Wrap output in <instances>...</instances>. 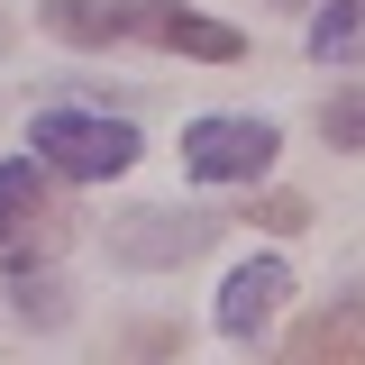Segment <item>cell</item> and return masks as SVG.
Returning <instances> with one entry per match:
<instances>
[{
    "instance_id": "obj_1",
    "label": "cell",
    "mask_w": 365,
    "mask_h": 365,
    "mask_svg": "<svg viewBox=\"0 0 365 365\" xmlns=\"http://www.w3.org/2000/svg\"><path fill=\"white\" fill-rule=\"evenodd\" d=\"M46 37L64 46H155V55H192V64H237L247 37L228 19H201L192 0H46Z\"/></svg>"
},
{
    "instance_id": "obj_2",
    "label": "cell",
    "mask_w": 365,
    "mask_h": 365,
    "mask_svg": "<svg viewBox=\"0 0 365 365\" xmlns=\"http://www.w3.org/2000/svg\"><path fill=\"white\" fill-rule=\"evenodd\" d=\"M46 174H73V182H110L137 165V128L128 119H101V110H37V128H28Z\"/></svg>"
},
{
    "instance_id": "obj_3",
    "label": "cell",
    "mask_w": 365,
    "mask_h": 365,
    "mask_svg": "<svg viewBox=\"0 0 365 365\" xmlns=\"http://www.w3.org/2000/svg\"><path fill=\"white\" fill-rule=\"evenodd\" d=\"M274 119H192L182 128V174L201 182H256L274 165Z\"/></svg>"
},
{
    "instance_id": "obj_4",
    "label": "cell",
    "mask_w": 365,
    "mask_h": 365,
    "mask_svg": "<svg viewBox=\"0 0 365 365\" xmlns=\"http://www.w3.org/2000/svg\"><path fill=\"white\" fill-rule=\"evenodd\" d=\"M64 247V210H55V192H46V165H0V256L9 265H28V256H55Z\"/></svg>"
},
{
    "instance_id": "obj_5",
    "label": "cell",
    "mask_w": 365,
    "mask_h": 365,
    "mask_svg": "<svg viewBox=\"0 0 365 365\" xmlns=\"http://www.w3.org/2000/svg\"><path fill=\"white\" fill-rule=\"evenodd\" d=\"M210 237H220V220H210V210H182V220H174V210H128L110 247H119L128 265H182V256H201Z\"/></svg>"
},
{
    "instance_id": "obj_6",
    "label": "cell",
    "mask_w": 365,
    "mask_h": 365,
    "mask_svg": "<svg viewBox=\"0 0 365 365\" xmlns=\"http://www.w3.org/2000/svg\"><path fill=\"white\" fill-rule=\"evenodd\" d=\"M283 292H292V265H283V256L237 265V274L220 283V329H228V338H256V329L274 319V302H283Z\"/></svg>"
},
{
    "instance_id": "obj_7",
    "label": "cell",
    "mask_w": 365,
    "mask_h": 365,
    "mask_svg": "<svg viewBox=\"0 0 365 365\" xmlns=\"http://www.w3.org/2000/svg\"><path fill=\"white\" fill-rule=\"evenodd\" d=\"M283 347H292L302 365H319V356H329V365H365V302H329V311H311Z\"/></svg>"
},
{
    "instance_id": "obj_8",
    "label": "cell",
    "mask_w": 365,
    "mask_h": 365,
    "mask_svg": "<svg viewBox=\"0 0 365 365\" xmlns=\"http://www.w3.org/2000/svg\"><path fill=\"white\" fill-rule=\"evenodd\" d=\"M311 55L319 64H365V0H329L311 19Z\"/></svg>"
},
{
    "instance_id": "obj_9",
    "label": "cell",
    "mask_w": 365,
    "mask_h": 365,
    "mask_svg": "<svg viewBox=\"0 0 365 365\" xmlns=\"http://www.w3.org/2000/svg\"><path fill=\"white\" fill-rule=\"evenodd\" d=\"M319 137H329V146H347V155H365V83L319 101Z\"/></svg>"
},
{
    "instance_id": "obj_10",
    "label": "cell",
    "mask_w": 365,
    "mask_h": 365,
    "mask_svg": "<svg viewBox=\"0 0 365 365\" xmlns=\"http://www.w3.org/2000/svg\"><path fill=\"white\" fill-rule=\"evenodd\" d=\"M19 319H64V283H37V274H19Z\"/></svg>"
}]
</instances>
